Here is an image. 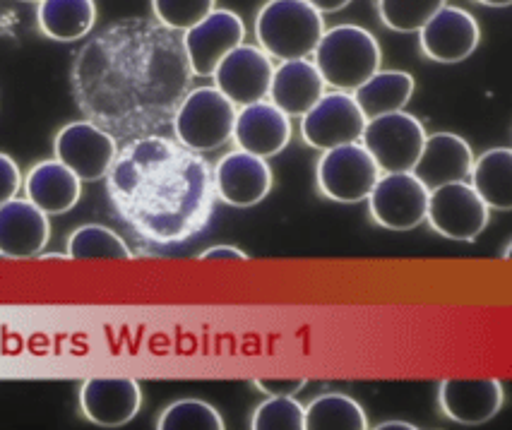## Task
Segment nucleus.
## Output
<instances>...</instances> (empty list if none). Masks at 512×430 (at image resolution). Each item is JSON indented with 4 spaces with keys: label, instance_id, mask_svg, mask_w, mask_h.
<instances>
[{
    "label": "nucleus",
    "instance_id": "obj_19",
    "mask_svg": "<svg viewBox=\"0 0 512 430\" xmlns=\"http://www.w3.org/2000/svg\"><path fill=\"white\" fill-rule=\"evenodd\" d=\"M472 147L460 135L436 133L426 135L419 159H416L412 173L426 185L428 190L445 183H457L469 178L472 169Z\"/></svg>",
    "mask_w": 512,
    "mask_h": 430
},
{
    "label": "nucleus",
    "instance_id": "obj_37",
    "mask_svg": "<svg viewBox=\"0 0 512 430\" xmlns=\"http://www.w3.org/2000/svg\"><path fill=\"white\" fill-rule=\"evenodd\" d=\"M25 3H39V0H25Z\"/></svg>",
    "mask_w": 512,
    "mask_h": 430
},
{
    "label": "nucleus",
    "instance_id": "obj_14",
    "mask_svg": "<svg viewBox=\"0 0 512 430\" xmlns=\"http://www.w3.org/2000/svg\"><path fill=\"white\" fill-rule=\"evenodd\" d=\"M212 181L219 200H224L226 205L253 207L263 202L272 190V169L263 157L236 149L219 159Z\"/></svg>",
    "mask_w": 512,
    "mask_h": 430
},
{
    "label": "nucleus",
    "instance_id": "obj_35",
    "mask_svg": "<svg viewBox=\"0 0 512 430\" xmlns=\"http://www.w3.org/2000/svg\"><path fill=\"white\" fill-rule=\"evenodd\" d=\"M378 430H414L416 426H412V423H404V421H385L380 423V426H375Z\"/></svg>",
    "mask_w": 512,
    "mask_h": 430
},
{
    "label": "nucleus",
    "instance_id": "obj_15",
    "mask_svg": "<svg viewBox=\"0 0 512 430\" xmlns=\"http://www.w3.org/2000/svg\"><path fill=\"white\" fill-rule=\"evenodd\" d=\"M142 390L130 378H89L80 387V409L101 428H121L138 416Z\"/></svg>",
    "mask_w": 512,
    "mask_h": 430
},
{
    "label": "nucleus",
    "instance_id": "obj_7",
    "mask_svg": "<svg viewBox=\"0 0 512 430\" xmlns=\"http://www.w3.org/2000/svg\"><path fill=\"white\" fill-rule=\"evenodd\" d=\"M378 178L380 169L361 142L327 149L318 161L320 193L335 202L351 205L366 200Z\"/></svg>",
    "mask_w": 512,
    "mask_h": 430
},
{
    "label": "nucleus",
    "instance_id": "obj_30",
    "mask_svg": "<svg viewBox=\"0 0 512 430\" xmlns=\"http://www.w3.org/2000/svg\"><path fill=\"white\" fill-rule=\"evenodd\" d=\"M214 3L217 0H152V10L164 27L186 32L212 13Z\"/></svg>",
    "mask_w": 512,
    "mask_h": 430
},
{
    "label": "nucleus",
    "instance_id": "obj_29",
    "mask_svg": "<svg viewBox=\"0 0 512 430\" xmlns=\"http://www.w3.org/2000/svg\"><path fill=\"white\" fill-rule=\"evenodd\" d=\"M303 406L294 397H270L255 409L250 418L253 430H301L303 428Z\"/></svg>",
    "mask_w": 512,
    "mask_h": 430
},
{
    "label": "nucleus",
    "instance_id": "obj_31",
    "mask_svg": "<svg viewBox=\"0 0 512 430\" xmlns=\"http://www.w3.org/2000/svg\"><path fill=\"white\" fill-rule=\"evenodd\" d=\"M22 188V171L17 166V161L8 154L0 152V205L20 193Z\"/></svg>",
    "mask_w": 512,
    "mask_h": 430
},
{
    "label": "nucleus",
    "instance_id": "obj_22",
    "mask_svg": "<svg viewBox=\"0 0 512 430\" xmlns=\"http://www.w3.org/2000/svg\"><path fill=\"white\" fill-rule=\"evenodd\" d=\"M414 77L404 70H378L371 80L351 92L363 118H378L402 111L414 94Z\"/></svg>",
    "mask_w": 512,
    "mask_h": 430
},
{
    "label": "nucleus",
    "instance_id": "obj_17",
    "mask_svg": "<svg viewBox=\"0 0 512 430\" xmlns=\"http://www.w3.org/2000/svg\"><path fill=\"white\" fill-rule=\"evenodd\" d=\"M49 236V217L37 205L20 197L0 205V255L34 258L46 248Z\"/></svg>",
    "mask_w": 512,
    "mask_h": 430
},
{
    "label": "nucleus",
    "instance_id": "obj_2",
    "mask_svg": "<svg viewBox=\"0 0 512 430\" xmlns=\"http://www.w3.org/2000/svg\"><path fill=\"white\" fill-rule=\"evenodd\" d=\"M313 63L325 85L337 92H354L380 70L383 51L378 39L359 25L325 29L313 51Z\"/></svg>",
    "mask_w": 512,
    "mask_h": 430
},
{
    "label": "nucleus",
    "instance_id": "obj_16",
    "mask_svg": "<svg viewBox=\"0 0 512 430\" xmlns=\"http://www.w3.org/2000/svg\"><path fill=\"white\" fill-rule=\"evenodd\" d=\"M231 137L243 152L263 159L275 157L289 145L291 121L272 101H255V104L241 106V111H236Z\"/></svg>",
    "mask_w": 512,
    "mask_h": 430
},
{
    "label": "nucleus",
    "instance_id": "obj_12",
    "mask_svg": "<svg viewBox=\"0 0 512 430\" xmlns=\"http://www.w3.org/2000/svg\"><path fill=\"white\" fill-rule=\"evenodd\" d=\"M243 39H246V25L241 17L231 10L214 8L205 20L186 29V37H183L193 75L212 77L219 61L238 44H243Z\"/></svg>",
    "mask_w": 512,
    "mask_h": 430
},
{
    "label": "nucleus",
    "instance_id": "obj_28",
    "mask_svg": "<svg viewBox=\"0 0 512 430\" xmlns=\"http://www.w3.org/2000/svg\"><path fill=\"white\" fill-rule=\"evenodd\" d=\"M448 0H378V13L385 27L395 32H419Z\"/></svg>",
    "mask_w": 512,
    "mask_h": 430
},
{
    "label": "nucleus",
    "instance_id": "obj_1",
    "mask_svg": "<svg viewBox=\"0 0 512 430\" xmlns=\"http://www.w3.org/2000/svg\"><path fill=\"white\" fill-rule=\"evenodd\" d=\"M106 190L123 222L162 246L195 236L212 214L207 161L159 135L138 137L116 154Z\"/></svg>",
    "mask_w": 512,
    "mask_h": 430
},
{
    "label": "nucleus",
    "instance_id": "obj_25",
    "mask_svg": "<svg viewBox=\"0 0 512 430\" xmlns=\"http://www.w3.org/2000/svg\"><path fill=\"white\" fill-rule=\"evenodd\" d=\"M303 428L308 430H363L368 428L366 411L347 394H323L303 409Z\"/></svg>",
    "mask_w": 512,
    "mask_h": 430
},
{
    "label": "nucleus",
    "instance_id": "obj_18",
    "mask_svg": "<svg viewBox=\"0 0 512 430\" xmlns=\"http://www.w3.org/2000/svg\"><path fill=\"white\" fill-rule=\"evenodd\" d=\"M503 385L498 380H443L438 402L443 414L462 426H481L503 406Z\"/></svg>",
    "mask_w": 512,
    "mask_h": 430
},
{
    "label": "nucleus",
    "instance_id": "obj_8",
    "mask_svg": "<svg viewBox=\"0 0 512 430\" xmlns=\"http://www.w3.org/2000/svg\"><path fill=\"white\" fill-rule=\"evenodd\" d=\"M488 209L469 183H445L428 190L426 219L433 231L452 241H474L484 234Z\"/></svg>",
    "mask_w": 512,
    "mask_h": 430
},
{
    "label": "nucleus",
    "instance_id": "obj_36",
    "mask_svg": "<svg viewBox=\"0 0 512 430\" xmlns=\"http://www.w3.org/2000/svg\"><path fill=\"white\" fill-rule=\"evenodd\" d=\"M481 5H488V8H508L512 0H479Z\"/></svg>",
    "mask_w": 512,
    "mask_h": 430
},
{
    "label": "nucleus",
    "instance_id": "obj_21",
    "mask_svg": "<svg viewBox=\"0 0 512 430\" xmlns=\"http://www.w3.org/2000/svg\"><path fill=\"white\" fill-rule=\"evenodd\" d=\"M25 193L32 205H37L46 217L70 212L82 195V181L58 159H46L34 164L25 176Z\"/></svg>",
    "mask_w": 512,
    "mask_h": 430
},
{
    "label": "nucleus",
    "instance_id": "obj_27",
    "mask_svg": "<svg viewBox=\"0 0 512 430\" xmlns=\"http://www.w3.org/2000/svg\"><path fill=\"white\" fill-rule=\"evenodd\" d=\"M159 430H222L224 418L202 399H178L162 411Z\"/></svg>",
    "mask_w": 512,
    "mask_h": 430
},
{
    "label": "nucleus",
    "instance_id": "obj_11",
    "mask_svg": "<svg viewBox=\"0 0 512 430\" xmlns=\"http://www.w3.org/2000/svg\"><path fill=\"white\" fill-rule=\"evenodd\" d=\"M366 118L349 92L323 94L311 111L303 113L301 135L308 147L327 149L359 142Z\"/></svg>",
    "mask_w": 512,
    "mask_h": 430
},
{
    "label": "nucleus",
    "instance_id": "obj_10",
    "mask_svg": "<svg viewBox=\"0 0 512 430\" xmlns=\"http://www.w3.org/2000/svg\"><path fill=\"white\" fill-rule=\"evenodd\" d=\"M275 65L260 46L238 44L214 68V87L234 106H248L267 99Z\"/></svg>",
    "mask_w": 512,
    "mask_h": 430
},
{
    "label": "nucleus",
    "instance_id": "obj_34",
    "mask_svg": "<svg viewBox=\"0 0 512 430\" xmlns=\"http://www.w3.org/2000/svg\"><path fill=\"white\" fill-rule=\"evenodd\" d=\"M306 3H311L318 13H337V10H344L351 0H306Z\"/></svg>",
    "mask_w": 512,
    "mask_h": 430
},
{
    "label": "nucleus",
    "instance_id": "obj_9",
    "mask_svg": "<svg viewBox=\"0 0 512 430\" xmlns=\"http://www.w3.org/2000/svg\"><path fill=\"white\" fill-rule=\"evenodd\" d=\"M53 152L63 166H68L80 181H99L106 178L118 147L111 133L89 121L68 123L58 130L53 140Z\"/></svg>",
    "mask_w": 512,
    "mask_h": 430
},
{
    "label": "nucleus",
    "instance_id": "obj_20",
    "mask_svg": "<svg viewBox=\"0 0 512 430\" xmlns=\"http://www.w3.org/2000/svg\"><path fill=\"white\" fill-rule=\"evenodd\" d=\"M325 87L323 75L318 73L315 63L308 58H296V61H282L277 65L267 97L287 116H303L318 104Z\"/></svg>",
    "mask_w": 512,
    "mask_h": 430
},
{
    "label": "nucleus",
    "instance_id": "obj_4",
    "mask_svg": "<svg viewBox=\"0 0 512 430\" xmlns=\"http://www.w3.org/2000/svg\"><path fill=\"white\" fill-rule=\"evenodd\" d=\"M236 106L217 87H198L183 99L174 118L178 142L193 152H214L231 140Z\"/></svg>",
    "mask_w": 512,
    "mask_h": 430
},
{
    "label": "nucleus",
    "instance_id": "obj_23",
    "mask_svg": "<svg viewBox=\"0 0 512 430\" xmlns=\"http://www.w3.org/2000/svg\"><path fill=\"white\" fill-rule=\"evenodd\" d=\"M474 193L488 209L508 212L512 209V149H488L469 169Z\"/></svg>",
    "mask_w": 512,
    "mask_h": 430
},
{
    "label": "nucleus",
    "instance_id": "obj_26",
    "mask_svg": "<svg viewBox=\"0 0 512 430\" xmlns=\"http://www.w3.org/2000/svg\"><path fill=\"white\" fill-rule=\"evenodd\" d=\"M68 258L73 260H130L133 253L125 246V241L111 229L99 224H85L75 229L68 238Z\"/></svg>",
    "mask_w": 512,
    "mask_h": 430
},
{
    "label": "nucleus",
    "instance_id": "obj_3",
    "mask_svg": "<svg viewBox=\"0 0 512 430\" xmlns=\"http://www.w3.org/2000/svg\"><path fill=\"white\" fill-rule=\"evenodd\" d=\"M323 34V13L306 0H267L255 17L260 49L277 61L313 56Z\"/></svg>",
    "mask_w": 512,
    "mask_h": 430
},
{
    "label": "nucleus",
    "instance_id": "obj_32",
    "mask_svg": "<svg viewBox=\"0 0 512 430\" xmlns=\"http://www.w3.org/2000/svg\"><path fill=\"white\" fill-rule=\"evenodd\" d=\"M255 385H258V390H263L265 394H270V397H291L294 392H299L303 385H306V380H255Z\"/></svg>",
    "mask_w": 512,
    "mask_h": 430
},
{
    "label": "nucleus",
    "instance_id": "obj_13",
    "mask_svg": "<svg viewBox=\"0 0 512 430\" xmlns=\"http://www.w3.org/2000/svg\"><path fill=\"white\" fill-rule=\"evenodd\" d=\"M481 39L479 22L462 8L443 5L419 29V46L426 58L436 63H462L476 51Z\"/></svg>",
    "mask_w": 512,
    "mask_h": 430
},
{
    "label": "nucleus",
    "instance_id": "obj_6",
    "mask_svg": "<svg viewBox=\"0 0 512 430\" xmlns=\"http://www.w3.org/2000/svg\"><path fill=\"white\" fill-rule=\"evenodd\" d=\"M368 207L375 224L390 231H412L426 222L428 188L412 171L385 173L368 193Z\"/></svg>",
    "mask_w": 512,
    "mask_h": 430
},
{
    "label": "nucleus",
    "instance_id": "obj_5",
    "mask_svg": "<svg viewBox=\"0 0 512 430\" xmlns=\"http://www.w3.org/2000/svg\"><path fill=\"white\" fill-rule=\"evenodd\" d=\"M359 142L383 173L412 171L426 142V130L412 113L395 111L368 118Z\"/></svg>",
    "mask_w": 512,
    "mask_h": 430
},
{
    "label": "nucleus",
    "instance_id": "obj_24",
    "mask_svg": "<svg viewBox=\"0 0 512 430\" xmlns=\"http://www.w3.org/2000/svg\"><path fill=\"white\" fill-rule=\"evenodd\" d=\"M37 22L44 37L77 41L97 22V5L94 0H39Z\"/></svg>",
    "mask_w": 512,
    "mask_h": 430
},
{
    "label": "nucleus",
    "instance_id": "obj_33",
    "mask_svg": "<svg viewBox=\"0 0 512 430\" xmlns=\"http://www.w3.org/2000/svg\"><path fill=\"white\" fill-rule=\"evenodd\" d=\"M200 260H248V255L234 246H212L200 255Z\"/></svg>",
    "mask_w": 512,
    "mask_h": 430
}]
</instances>
